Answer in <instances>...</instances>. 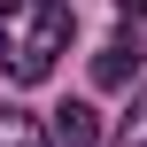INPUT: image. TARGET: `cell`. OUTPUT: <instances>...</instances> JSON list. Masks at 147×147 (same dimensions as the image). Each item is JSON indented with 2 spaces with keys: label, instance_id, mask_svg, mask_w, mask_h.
<instances>
[{
  "label": "cell",
  "instance_id": "3",
  "mask_svg": "<svg viewBox=\"0 0 147 147\" xmlns=\"http://www.w3.org/2000/svg\"><path fill=\"white\" fill-rule=\"evenodd\" d=\"M54 147H101V116H93L85 101L54 109Z\"/></svg>",
  "mask_w": 147,
  "mask_h": 147
},
{
  "label": "cell",
  "instance_id": "5",
  "mask_svg": "<svg viewBox=\"0 0 147 147\" xmlns=\"http://www.w3.org/2000/svg\"><path fill=\"white\" fill-rule=\"evenodd\" d=\"M116 147H147V93L132 101V116H124V132H116Z\"/></svg>",
  "mask_w": 147,
  "mask_h": 147
},
{
  "label": "cell",
  "instance_id": "1",
  "mask_svg": "<svg viewBox=\"0 0 147 147\" xmlns=\"http://www.w3.org/2000/svg\"><path fill=\"white\" fill-rule=\"evenodd\" d=\"M70 47V8L62 0H0V70L16 85H39Z\"/></svg>",
  "mask_w": 147,
  "mask_h": 147
},
{
  "label": "cell",
  "instance_id": "2",
  "mask_svg": "<svg viewBox=\"0 0 147 147\" xmlns=\"http://www.w3.org/2000/svg\"><path fill=\"white\" fill-rule=\"evenodd\" d=\"M140 70H147V47H140V39H109V47L93 54V85H109V93L132 85Z\"/></svg>",
  "mask_w": 147,
  "mask_h": 147
},
{
  "label": "cell",
  "instance_id": "4",
  "mask_svg": "<svg viewBox=\"0 0 147 147\" xmlns=\"http://www.w3.org/2000/svg\"><path fill=\"white\" fill-rule=\"evenodd\" d=\"M0 147H54V132H39V116L0 109Z\"/></svg>",
  "mask_w": 147,
  "mask_h": 147
},
{
  "label": "cell",
  "instance_id": "6",
  "mask_svg": "<svg viewBox=\"0 0 147 147\" xmlns=\"http://www.w3.org/2000/svg\"><path fill=\"white\" fill-rule=\"evenodd\" d=\"M116 8H124V16H147V0H116Z\"/></svg>",
  "mask_w": 147,
  "mask_h": 147
}]
</instances>
